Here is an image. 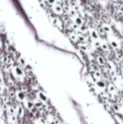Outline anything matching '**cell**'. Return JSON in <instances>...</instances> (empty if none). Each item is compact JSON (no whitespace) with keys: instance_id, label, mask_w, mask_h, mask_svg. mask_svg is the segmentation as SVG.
I'll return each mask as SVG.
<instances>
[{"instance_id":"cell-10","label":"cell","mask_w":123,"mask_h":124,"mask_svg":"<svg viewBox=\"0 0 123 124\" xmlns=\"http://www.w3.org/2000/svg\"><path fill=\"white\" fill-rule=\"evenodd\" d=\"M101 48L103 49L104 51H107L108 50V45L106 44L105 42H101Z\"/></svg>"},{"instance_id":"cell-1","label":"cell","mask_w":123,"mask_h":124,"mask_svg":"<svg viewBox=\"0 0 123 124\" xmlns=\"http://www.w3.org/2000/svg\"><path fill=\"white\" fill-rule=\"evenodd\" d=\"M52 9H53L54 13L57 14H62V6H60L59 4H53V6H52Z\"/></svg>"},{"instance_id":"cell-5","label":"cell","mask_w":123,"mask_h":124,"mask_svg":"<svg viewBox=\"0 0 123 124\" xmlns=\"http://www.w3.org/2000/svg\"><path fill=\"white\" fill-rule=\"evenodd\" d=\"M103 29H104V31L105 32V33H110V31H111V28H110V26L109 25H107V24H105V25H103Z\"/></svg>"},{"instance_id":"cell-16","label":"cell","mask_w":123,"mask_h":124,"mask_svg":"<svg viewBox=\"0 0 123 124\" xmlns=\"http://www.w3.org/2000/svg\"><path fill=\"white\" fill-rule=\"evenodd\" d=\"M70 14H72V15H74L75 14H76V10L74 9H73L70 10Z\"/></svg>"},{"instance_id":"cell-11","label":"cell","mask_w":123,"mask_h":124,"mask_svg":"<svg viewBox=\"0 0 123 124\" xmlns=\"http://www.w3.org/2000/svg\"><path fill=\"white\" fill-rule=\"evenodd\" d=\"M78 41L83 42V41H85V37L83 35H78Z\"/></svg>"},{"instance_id":"cell-3","label":"cell","mask_w":123,"mask_h":124,"mask_svg":"<svg viewBox=\"0 0 123 124\" xmlns=\"http://www.w3.org/2000/svg\"><path fill=\"white\" fill-rule=\"evenodd\" d=\"M73 20H74V24H76V25H79V26H81V25L83 24V19H82L81 17H78V16H76V17H74Z\"/></svg>"},{"instance_id":"cell-17","label":"cell","mask_w":123,"mask_h":124,"mask_svg":"<svg viewBox=\"0 0 123 124\" xmlns=\"http://www.w3.org/2000/svg\"><path fill=\"white\" fill-rule=\"evenodd\" d=\"M120 32H121V35H123V27H121V28H120Z\"/></svg>"},{"instance_id":"cell-12","label":"cell","mask_w":123,"mask_h":124,"mask_svg":"<svg viewBox=\"0 0 123 124\" xmlns=\"http://www.w3.org/2000/svg\"><path fill=\"white\" fill-rule=\"evenodd\" d=\"M94 45L96 47H100L101 46V41H100L99 40H94Z\"/></svg>"},{"instance_id":"cell-8","label":"cell","mask_w":123,"mask_h":124,"mask_svg":"<svg viewBox=\"0 0 123 124\" xmlns=\"http://www.w3.org/2000/svg\"><path fill=\"white\" fill-rule=\"evenodd\" d=\"M97 61H98L99 64H100V65H104L105 64V59L103 57L101 56L98 57V58H97Z\"/></svg>"},{"instance_id":"cell-7","label":"cell","mask_w":123,"mask_h":124,"mask_svg":"<svg viewBox=\"0 0 123 124\" xmlns=\"http://www.w3.org/2000/svg\"><path fill=\"white\" fill-rule=\"evenodd\" d=\"M79 48H80L82 51H83V52H88V46H87V45H85V44H79Z\"/></svg>"},{"instance_id":"cell-4","label":"cell","mask_w":123,"mask_h":124,"mask_svg":"<svg viewBox=\"0 0 123 124\" xmlns=\"http://www.w3.org/2000/svg\"><path fill=\"white\" fill-rule=\"evenodd\" d=\"M110 43L113 48H115V49L119 48V47H120L119 43H118V41H116V40H115V39H111V40L110 41Z\"/></svg>"},{"instance_id":"cell-18","label":"cell","mask_w":123,"mask_h":124,"mask_svg":"<svg viewBox=\"0 0 123 124\" xmlns=\"http://www.w3.org/2000/svg\"><path fill=\"white\" fill-rule=\"evenodd\" d=\"M112 1H115V0H112Z\"/></svg>"},{"instance_id":"cell-6","label":"cell","mask_w":123,"mask_h":124,"mask_svg":"<svg viewBox=\"0 0 123 124\" xmlns=\"http://www.w3.org/2000/svg\"><path fill=\"white\" fill-rule=\"evenodd\" d=\"M14 71H15L17 75H19V76L23 75V71H22V69L19 68V67H14Z\"/></svg>"},{"instance_id":"cell-14","label":"cell","mask_w":123,"mask_h":124,"mask_svg":"<svg viewBox=\"0 0 123 124\" xmlns=\"http://www.w3.org/2000/svg\"><path fill=\"white\" fill-rule=\"evenodd\" d=\"M19 62L20 64H21V65H25V60H24V59H23L22 58H19Z\"/></svg>"},{"instance_id":"cell-15","label":"cell","mask_w":123,"mask_h":124,"mask_svg":"<svg viewBox=\"0 0 123 124\" xmlns=\"http://www.w3.org/2000/svg\"><path fill=\"white\" fill-rule=\"evenodd\" d=\"M46 1H47V2H48L50 4H52V5H53V4H56V1H57V0H46Z\"/></svg>"},{"instance_id":"cell-13","label":"cell","mask_w":123,"mask_h":124,"mask_svg":"<svg viewBox=\"0 0 123 124\" xmlns=\"http://www.w3.org/2000/svg\"><path fill=\"white\" fill-rule=\"evenodd\" d=\"M97 84L99 85V87H102V88L105 87V84L103 81H98L97 82Z\"/></svg>"},{"instance_id":"cell-2","label":"cell","mask_w":123,"mask_h":124,"mask_svg":"<svg viewBox=\"0 0 123 124\" xmlns=\"http://www.w3.org/2000/svg\"><path fill=\"white\" fill-rule=\"evenodd\" d=\"M89 35H90L91 38L94 39V40H99V38H100L98 31L94 29H90V31H89Z\"/></svg>"},{"instance_id":"cell-9","label":"cell","mask_w":123,"mask_h":124,"mask_svg":"<svg viewBox=\"0 0 123 124\" xmlns=\"http://www.w3.org/2000/svg\"><path fill=\"white\" fill-rule=\"evenodd\" d=\"M69 37L71 38V40H73V41H78V35L74 33H71L69 35Z\"/></svg>"}]
</instances>
